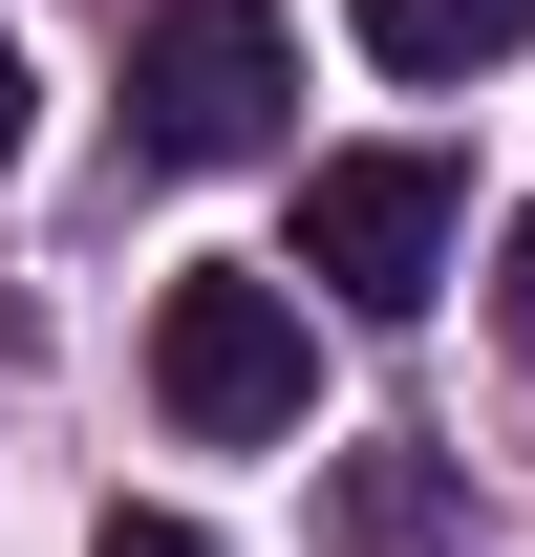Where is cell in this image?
<instances>
[{
  "label": "cell",
  "mask_w": 535,
  "mask_h": 557,
  "mask_svg": "<svg viewBox=\"0 0 535 557\" xmlns=\"http://www.w3.org/2000/svg\"><path fill=\"white\" fill-rule=\"evenodd\" d=\"M150 408L194 429V450H278V429L322 408V344H300V278H172L150 300Z\"/></svg>",
  "instance_id": "1"
},
{
  "label": "cell",
  "mask_w": 535,
  "mask_h": 557,
  "mask_svg": "<svg viewBox=\"0 0 535 557\" xmlns=\"http://www.w3.org/2000/svg\"><path fill=\"white\" fill-rule=\"evenodd\" d=\"M278 108H300V22L278 0H172L129 44V150L150 172H236V150H278Z\"/></svg>",
  "instance_id": "2"
},
{
  "label": "cell",
  "mask_w": 535,
  "mask_h": 557,
  "mask_svg": "<svg viewBox=\"0 0 535 557\" xmlns=\"http://www.w3.org/2000/svg\"><path fill=\"white\" fill-rule=\"evenodd\" d=\"M300 278H343L364 322H407V300L450 278V172H428V150H322V172H300Z\"/></svg>",
  "instance_id": "3"
},
{
  "label": "cell",
  "mask_w": 535,
  "mask_h": 557,
  "mask_svg": "<svg viewBox=\"0 0 535 557\" xmlns=\"http://www.w3.org/2000/svg\"><path fill=\"white\" fill-rule=\"evenodd\" d=\"M343 22H364V65H407V86H471V65L535 44V0H343Z\"/></svg>",
  "instance_id": "4"
},
{
  "label": "cell",
  "mask_w": 535,
  "mask_h": 557,
  "mask_svg": "<svg viewBox=\"0 0 535 557\" xmlns=\"http://www.w3.org/2000/svg\"><path fill=\"white\" fill-rule=\"evenodd\" d=\"M493 322H514V364H535V214L493 236Z\"/></svg>",
  "instance_id": "5"
},
{
  "label": "cell",
  "mask_w": 535,
  "mask_h": 557,
  "mask_svg": "<svg viewBox=\"0 0 535 557\" xmlns=\"http://www.w3.org/2000/svg\"><path fill=\"white\" fill-rule=\"evenodd\" d=\"M86 557H214V536H194V515H108Z\"/></svg>",
  "instance_id": "6"
},
{
  "label": "cell",
  "mask_w": 535,
  "mask_h": 557,
  "mask_svg": "<svg viewBox=\"0 0 535 557\" xmlns=\"http://www.w3.org/2000/svg\"><path fill=\"white\" fill-rule=\"evenodd\" d=\"M0 172H22V44H0Z\"/></svg>",
  "instance_id": "7"
}]
</instances>
